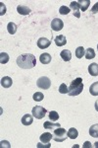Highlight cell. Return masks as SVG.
<instances>
[{
    "label": "cell",
    "mask_w": 98,
    "mask_h": 148,
    "mask_svg": "<svg viewBox=\"0 0 98 148\" xmlns=\"http://www.w3.org/2000/svg\"><path fill=\"white\" fill-rule=\"evenodd\" d=\"M17 64L20 68L23 69H32L36 65V58L32 53H24L18 56Z\"/></svg>",
    "instance_id": "cell-1"
},
{
    "label": "cell",
    "mask_w": 98,
    "mask_h": 148,
    "mask_svg": "<svg viewBox=\"0 0 98 148\" xmlns=\"http://www.w3.org/2000/svg\"><path fill=\"white\" fill-rule=\"evenodd\" d=\"M83 90V83H82V78H76L74 81H72L71 85L69 86V92L68 94L70 96L74 97V96H78L80 93L82 92Z\"/></svg>",
    "instance_id": "cell-2"
},
{
    "label": "cell",
    "mask_w": 98,
    "mask_h": 148,
    "mask_svg": "<svg viewBox=\"0 0 98 148\" xmlns=\"http://www.w3.org/2000/svg\"><path fill=\"white\" fill-rule=\"evenodd\" d=\"M67 130L63 127H57V130L53 131V139L56 142H63L67 139Z\"/></svg>",
    "instance_id": "cell-3"
},
{
    "label": "cell",
    "mask_w": 98,
    "mask_h": 148,
    "mask_svg": "<svg viewBox=\"0 0 98 148\" xmlns=\"http://www.w3.org/2000/svg\"><path fill=\"white\" fill-rule=\"evenodd\" d=\"M46 113H47L46 109L41 106H35V107H33L32 110V114L33 118H35L36 120H41V119H43Z\"/></svg>",
    "instance_id": "cell-4"
},
{
    "label": "cell",
    "mask_w": 98,
    "mask_h": 148,
    "mask_svg": "<svg viewBox=\"0 0 98 148\" xmlns=\"http://www.w3.org/2000/svg\"><path fill=\"white\" fill-rule=\"evenodd\" d=\"M36 85L38 88H40V89L47 90V89H49L50 86H51V81H50L49 78L46 77V76H42V77H40L37 79Z\"/></svg>",
    "instance_id": "cell-5"
},
{
    "label": "cell",
    "mask_w": 98,
    "mask_h": 148,
    "mask_svg": "<svg viewBox=\"0 0 98 148\" xmlns=\"http://www.w3.org/2000/svg\"><path fill=\"white\" fill-rule=\"evenodd\" d=\"M64 27V23L63 21L61 20V19L59 18H55L52 20L51 22V28L53 31H56V32H58V31H61L62 29Z\"/></svg>",
    "instance_id": "cell-6"
},
{
    "label": "cell",
    "mask_w": 98,
    "mask_h": 148,
    "mask_svg": "<svg viewBox=\"0 0 98 148\" xmlns=\"http://www.w3.org/2000/svg\"><path fill=\"white\" fill-rule=\"evenodd\" d=\"M36 44L39 49H45L51 45V40H49L48 39H46V38H40V39H38Z\"/></svg>",
    "instance_id": "cell-7"
},
{
    "label": "cell",
    "mask_w": 98,
    "mask_h": 148,
    "mask_svg": "<svg viewBox=\"0 0 98 148\" xmlns=\"http://www.w3.org/2000/svg\"><path fill=\"white\" fill-rule=\"evenodd\" d=\"M70 9L72 11H74V16H76V18L80 17V5H78V1H72L70 4Z\"/></svg>",
    "instance_id": "cell-8"
},
{
    "label": "cell",
    "mask_w": 98,
    "mask_h": 148,
    "mask_svg": "<svg viewBox=\"0 0 98 148\" xmlns=\"http://www.w3.org/2000/svg\"><path fill=\"white\" fill-rule=\"evenodd\" d=\"M54 42L56 44L57 47H63V46H65V45L67 44V39H66L65 36L59 35V36H57V37L55 38Z\"/></svg>",
    "instance_id": "cell-9"
},
{
    "label": "cell",
    "mask_w": 98,
    "mask_h": 148,
    "mask_svg": "<svg viewBox=\"0 0 98 148\" xmlns=\"http://www.w3.org/2000/svg\"><path fill=\"white\" fill-rule=\"evenodd\" d=\"M88 72L91 76H97L98 75V64L93 62L90 65H88Z\"/></svg>",
    "instance_id": "cell-10"
},
{
    "label": "cell",
    "mask_w": 98,
    "mask_h": 148,
    "mask_svg": "<svg viewBox=\"0 0 98 148\" xmlns=\"http://www.w3.org/2000/svg\"><path fill=\"white\" fill-rule=\"evenodd\" d=\"M17 11H18V13L21 14V15H28L32 10L26 5H19L17 7Z\"/></svg>",
    "instance_id": "cell-11"
},
{
    "label": "cell",
    "mask_w": 98,
    "mask_h": 148,
    "mask_svg": "<svg viewBox=\"0 0 98 148\" xmlns=\"http://www.w3.org/2000/svg\"><path fill=\"white\" fill-rule=\"evenodd\" d=\"M51 56H50L49 53H47V52H44V53H42L41 56H39V60L40 62L42 64H48L51 62Z\"/></svg>",
    "instance_id": "cell-12"
},
{
    "label": "cell",
    "mask_w": 98,
    "mask_h": 148,
    "mask_svg": "<svg viewBox=\"0 0 98 148\" xmlns=\"http://www.w3.org/2000/svg\"><path fill=\"white\" fill-rule=\"evenodd\" d=\"M33 116L30 114H27L22 118V123L24 125H30L33 123Z\"/></svg>",
    "instance_id": "cell-13"
},
{
    "label": "cell",
    "mask_w": 98,
    "mask_h": 148,
    "mask_svg": "<svg viewBox=\"0 0 98 148\" xmlns=\"http://www.w3.org/2000/svg\"><path fill=\"white\" fill-rule=\"evenodd\" d=\"M12 84H13V80H12V78L9 77V76H5V77H3L1 79V85H2V87L9 88V87H11Z\"/></svg>",
    "instance_id": "cell-14"
},
{
    "label": "cell",
    "mask_w": 98,
    "mask_h": 148,
    "mask_svg": "<svg viewBox=\"0 0 98 148\" xmlns=\"http://www.w3.org/2000/svg\"><path fill=\"white\" fill-rule=\"evenodd\" d=\"M40 141L42 143H49L51 138H53V134H51L50 132H44L40 135Z\"/></svg>",
    "instance_id": "cell-15"
},
{
    "label": "cell",
    "mask_w": 98,
    "mask_h": 148,
    "mask_svg": "<svg viewBox=\"0 0 98 148\" xmlns=\"http://www.w3.org/2000/svg\"><path fill=\"white\" fill-rule=\"evenodd\" d=\"M60 123H52V121H45L43 123V127L45 130H54V128L60 127Z\"/></svg>",
    "instance_id": "cell-16"
},
{
    "label": "cell",
    "mask_w": 98,
    "mask_h": 148,
    "mask_svg": "<svg viewBox=\"0 0 98 148\" xmlns=\"http://www.w3.org/2000/svg\"><path fill=\"white\" fill-rule=\"evenodd\" d=\"M60 56L64 61H70L72 58V53L69 49H63V51H61Z\"/></svg>",
    "instance_id": "cell-17"
},
{
    "label": "cell",
    "mask_w": 98,
    "mask_h": 148,
    "mask_svg": "<svg viewBox=\"0 0 98 148\" xmlns=\"http://www.w3.org/2000/svg\"><path fill=\"white\" fill-rule=\"evenodd\" d=\"M78 5H80V9L82 11H87V8L90 5V0H80L78 1Z\"/></svg>",
    "instance_id": "cell-18"
},
{
    "label": "cell",
    "mask_w": 98,
    "mask_h": 148,
    "mask_svg": "<svg viewBox=\"0 0 98 148\" xmlns=\"http://www.w3.org/2000/svg\"><path fill=\"white\" fill-rule=\"evenodd\" d=\"M67 134H68V137L71 138V139H76V138L78 136V131L76 128L72 127V128H70V130H68Z\"/></svg>",
    "instance_id": "cell-19"
},
{
    "label": "cell",
    "mask_w": 98,
    "mask_h": 148,
    "mask_svg": "<svg viewBox=\"0 0 98 148\" xmlns=\"http://www.w3.org/2000/svg\"><path fill=\"white\" fill-rule=\"evenodd\" d=\"M17 29H18V27H17L16 24L13 23V22H9L8 25H7V31H8V33H9V34H11V35L16 34Z\"/></svg>",
    "instance_id": "cell-20"
},
{
    "label": "cell",
    "mask_w": 98,
    "mask_h": 148,
    "mask_svg": "<svg viewBox=\"0 0 98 148\" xmlns=\"http://www.w3.org/2000/svg\"><path fill=\"white\" fill-rule=\"evenodd\" d=\"M89 92L92 96H98V81L92 83L89 87Z\"/></svg>",
    "instance_id": "cell-21"
},
{
    "label": "cell",
    "mask_w": 98,
    "mask_h": 148,
    "mask_svg": "<svg viewBox=\"0 0 98 148\" xmlns=\"http://www.w3.org/2000/svg\"><path fill=\"white\" fill-rule=\"evenodd\" d=\"M89 134L91 137L97 138L98 137V125H93L89 128Z\"/></svg>",
    "instance_id": "cell-22"
},
{
    "label": "cell",
    "mask_w": 98,
    "mask_h": 148,
    "mask_svg": "<svg viewBox=\"0 0 98 148\" xmlns=\"http://www.w3.org/2000/svg\"><path fill=\"white\" fill-rule=\"evenodd\" d=\"M85 58L87 59H92L95 57V51H93V49L91 47H88V49L85 51Z\"/></svg>",
    "instance_id": "cell-23"
},
{
    "label": "cell",
    "mask_w": 98,
    "mask_h": 148,
    "mask_svg": "<svg viewBox=\"0 0 98 148\" xmlns=\"http://www.w3.org/2000/svg\"><path fill=\"white\" fill-rule=\"evenodd\" d=\"M85 54V49H83V47H78L76 49V56L78 58H82V56Z\"/></svg>",
    "instance_id": "cell-24"
},
{
    "label": "cell",
    "mask_w": 98,
    "mask_h": 148,
    "mask_svg": "<svg viewBox=\"0 0 98 148\" xmlns=\"http://www.w3.org/2000/svg\"><path fill=\"white\" fill-rule=\"evenodd\" d=\"M9 54L6 53V52H1L0 53V62H1V64H5L9 61Z\"/></svg>",
    "instance_id": "cell-25"
},
{
    "label": "cell",
    "mask_w": 98,
    "mask_h": 148,
    "mask_svg": "<svg viewBox=\"0 0 98 148\" xmlns=\"http://www.w3.org/2000/svg\"><path fill=\"white\" fill-rule=\"evenodd\" d=\"M48 116H49V120L51 121H56L59 120V114L57 113V112H55V111L49 112Z\"/></svg>",
    "instance_id": "cell-26"
},
{
    "label": "cell",
    "mask_w": 98,
    "mask_h": 148,
    "mask_svg": "<svg viewBox=\"0 0 98 148\" xmlns=\"http://www.w3.org/2000/svg\"><path fill=\"white\" fill-rule=\"evenodd\" d=\"M33 100H34L35 102H40V101H42L43 100V98H44V95L42 94L41 92H36V93H34L33 94Z\"/></svg>",
    "instance_id": "cell-27"
},
{
    "label": "cell",
    "mask_w": 98,
    "mask_h": 148,
    "mask_svg": "<svg viewBox=\"0 0 98 148\" xmlns=\"http://www.w3.org/2000/svg\"><path fill=\"white\" fill-rule=\"evenodd\" d=\"M68 92H69V87H67L65 83H62L60 87H59V93H61V94H67Z\"/></svg>",
    "instance_id": "cell-28"
},
{
    "label": "cell",
    "mask_w": 98,
    "mask_h": 148,
    "mask_svg": "<svg viewBox=\"0 0 98 148\" xmlns=\"http://www.w3.org/2000/svg\"><path fill=\"white\" fill-rule=\"evenodd\" d=\"M59 13H60L61 15H67V14L70 13V8L65 6V5L61 6L60 9H59Z\"/></svg>",
    "instance_id": "cell-29"
},
{
    "label": "cell",
    "mask_w": 98,
    "mask_h": 148,
    "mask_svg": "<svg viewBox=\"0 0 98 148\" xmlns=\"http://www.w3.org/2000/svg\"><path fill=\"white\" fill-rule=\"evenodd\" d=\"M0 7H1V11H0V15L3 16L6 13V6L4 5L2 2H0Z\"/></svg>",
    "instance_id": "cell-30"
},
{
    "label": "cell",
    "mask_w": 98,
    "mask_h": 148,
    "mask_svg": "<svg viewBox=\"0 0 98 148\" xmlns=\"http://www.w3.org/2000/svg\"><path fill=\"white\" fill-rule=\"evenodd\" d=\"M97 12H98V1L94 4V5H93V7L91 8V13L92 14H96Z\"/></svg>",
    "instance_id": "cell-31"
},
{
    "label": "cell",
    "mask_w": 98,
    "mask_h": 148,
    "mask_svg": "<svg viewBox=\"0 0 98 148\" xmlns=\"http://www.w3.org/2000/svg\"><path fill=\"white\" fill-rule=\"evenodd\" d=\"M37 147L38 148H40V147H46V148H49L50 147V143H46L45 145L42 144V142H40V143H38L37 144Z\"/></svg>",
    "instance_id": "cell-32"
},
{
    "label": "cell",
    "mask_w": 98,
    "mask_h": 148,
    "mask_svg": "<svg viewBox=\"0 0 98 148\" xmlns=\"http://www.w3.org/2000/svg\"><path fill=\"white\" fill-rule=\"evenodd\" d=\"M82 147L83 148H90L91 147V143H90L89 141H85L84 144L82 145Z\"/></svg>",
    "instance_id": "cell-33"
},
{
    "label": "cell",
    "mask_w": 98,
    "mask_h": 148,
    "mask_svg": "<svg viewBox=\"0 0 98 148\" xmlns=\"http://www.w3.org/2000/svg\"><path fill=\"white\" fill-rule=\"evenodd\" d=\"M94 107H95V110H96V111L98 112V100H96V101H95Z\"/></svg>",
    "instance_id": "cell-34"
},
{
    "label": "cell",
    "mask_w": 98,
    "mask_h": 148,
    "mask_svg": "<svg viewBox=\"0 0 98 148\" xmlns=\"http://www.w3.org/2000/svg\"><path fill=\"white\" fill-rule=\"evenodd\" d=\"M94 147H98V142L95 143V145H94Z\"/></svg>",
    "instance_id": "cell-35"
},
{
    "label": "cell",
    "mask_w": 98,
    "mask_h": 148,
    "mask_svg": "<svg viewBox=\"0 0 98 148\" xmlns=\"http://www.w3.org/2000/svg\"><path fill=\"white\" fill-rule=\"evenodd\" d=\"M97 49H98V45H97Z\"/></svg>",
    "instance_id": "cell-36"
}]
</instances>
